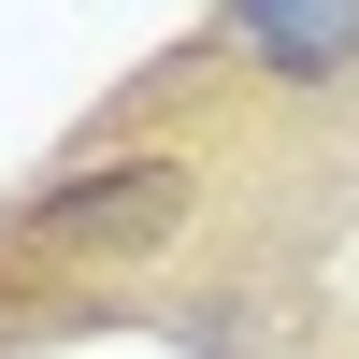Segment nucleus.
<instances>
[{
	"mask_svg": "<svg viewBox=\"0 0 359 359\" xmlns=\"http://www.w3.org/2000/svg\"><path fill=\"white\" fill-rule=\"evenodd\" d=\"M0 287H15V273H0Z\"/></svg>",
	"mask_w": 359,
	"mask_h": 359,
	"instance_id": "3",
	"label": "nucleus"
},
{
	"mask_svg": "<svg viewBox=\"0 0 359 359\" xmlns=\"http://www.w3.org/2000/svg\"><path fill=\"white\" fill-rule=\"evenodd\" d=\"M216 57H245L259 86H345L359 0H216Z\"/></svg>",
	"mask_w": 359,
	"mask_h": 359,
	"instance_id": "2",
	"label": "nucleus"
},
{
	"mask_svg": "<svg viewBox=\"0 0 359 359\" xmlns=\"http://www.w3.org/2000/svg\"><path fill=\"white\" fill-rule=\"evenodd\" d=\"M201 216V158L187 144H101V158L43 172V187L0 216V273H130L172 259Z\"/></svg>",
	"mask_w": 359,
	"mask_h": 359,
	"instance_id": "1",
	"label": "nucleus"
}]
</instances>
